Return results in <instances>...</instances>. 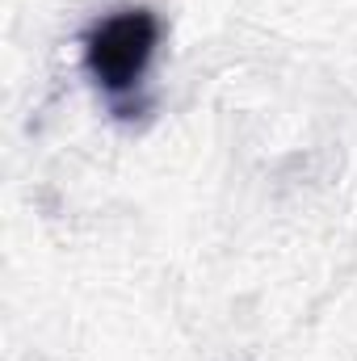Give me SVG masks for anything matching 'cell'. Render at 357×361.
Returning a JSON list of instances; mask_svg holds the SVG:
<instances>
[{
	"label": "cell",
	"instance_id": "1",
	"mask_svg": "<svg viewBox=\"0 0 357 361\" xmlns=\"http://www.w3.org/2000/svg\"><path fill=\"white\" fill-rule=\"evenodd\" d=\"M160 34H164V25L147 4L114 8L85 30V42H80L85 47V72L114 101L118 114H131V101L143 92Z\"/></svg>",
	"mask_w": 357,
	"mask_h": 361
}]
</instances>
